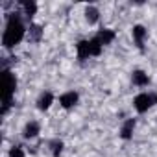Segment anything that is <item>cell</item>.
<instances>
[{
    "instance_id": "obj_1",
    "label": "cell",
    "mask_w": 157,
    "mask_h": 157,
    "mask_svg": "<svg viewBox=\"0 0 157 157\" xmlns=\"http://www.w3.org/2000/svg\"><path fill=\"white\" fill-rule=\"evenodd\" d=\"M24 24L17 15H11L8 24H6V32H4V46L11 48L15 44H19L24 39Z\"/></svg>"
},
{
    "instance_id": "obj_2",
    "label": "cell",
    "mask_w": 157,
    "mask_h": 157,
    "mask_svg": "<svg viewBox=\"0 0 157 157\" xmlns=\"http://www.w3.org/2000/svg\"><path fill=\"white\" fill-rule=\"evenodd\" d=\"M4 113L8 111L10 104H11V98H13V93H15V87H17V80L11 72H4Z\"/></svg>"
},
{
    "instance_id": "obj_3",
    "label": "cell",
    "mask_w": 157,
    "mask_h": 157,
    "mask_svg": "<svg viewBox=\"0 0 157 157\" xmlns=\"http://www.w3.org/2000/svg\"><path fill=\"white\" fill-rule=\"evenodd\" d=\"M151 105H155V104H153V96L148 94V93H140V94H137L135 100H133V107L137 109V113H146Z\"/></svg>"
},
{
    "instance_id": "obj_4",
    "label": "cell",
    "mask_w": 157,
    "mask_h": 157,
    "mask_svg": "<svg viewBox=\"0 0 157 157\" xmlns=\"http://www.w3.org/2000/svg\"><path fill=\"white\" fill-rule=\"evenodd\" d=\"M78 100H80V94L76 91H67V93H63L59 96V104H61L63 109H72L78 104Z\"/></svg>"
},
{
    "instance_id": "obj_5",
    "label": "cell",
    "mask_w": 157,
    "mask_h": 157,
    "mask_svg": "<svg viewBox=\"0 0 157 157\" xmlns=\"http://www.w3.org/2000/svg\"><path fill=\"white\" fill-rule=\"evenodd\" d=\"M131 33H133V39H135V44L142 50V48H144V41H146V37H148L146 28H144V26H140V24H137V26H133Z\"/></svg>"
},
{
    "instance_id": "obj_6",
    "label": "cell",
    "mask_w": 157,
    "mask_h": 157,
    "mask_svg": "<svg viewBox=\"0 0 157 157\" xmlns=\"http://www.w3.org/2000/svg\"><path fill=\"white\" fill-rule=\"evenodd\" d=\"M133 129H135V118H128L120 128V139L129 140L133 137Z\"/></svg>"
},
{
    "instance_id": "obj_7",
    "label": "cell",
    "mask_w": 157,
    "mask_h": 157,
    "mask_svg": "<svg viewBox=\"0 0 157 157\" xmlns=\"http://www.w3.org/2000/svg\"><path fill=\"white\" fill-rule=\"evenodd\" d=\"M52 102H54V94L52 93H43L41 96H39V100H37V109L39 111H46L50 105H52Z\"/></svg>"
},
{
    "instance_id": "obj_8",
    "label": "cell",
    "mask_w": 157,
    "mask_h": 157,
    "mask_svg": "<svg viewBox=\"0 0 157 157\" xmlns=\"http://www.w3.org/2000/svg\"><path fill=\"white\" fill-rule=\"evenodd\" d=\"M94 37L102 43V46H105V44H111V43H113V39H115V32H113V30H100Z\"/></svg>"
},
{
    "instance_id": "obj_9",
    "label": "cell",
    "mask_w": 157,
    "mask_h": 157,
    "mask_svg": "<svg viewBox=\"0 0 157 157\" xmlns=\"http://www.w3.org/2000/svg\"><path fill=\"white\" fill-rule=\"evenodd\" d=\"M41 133V126L37 124V122H28L26 126H24V131H22V135L26 137V139H33V137H37Z\"/></svg>"
},
{
    "instance_id": "obj_10",
    "label": "cell",
    "mask_w": 157,
    "mask_h": 157,
    "mask_svg": "<svg viewBox=\"0 0 157 157\" xmlns=\"http://www.w3.org/2000/svg\"><path fill=\"white\" fill-rule=\"evenodd\" d=\"M131 80H133V83H135V85L144 87V85H148L150 78H148V74H146L144 70H135V72L131 74Z\"/></svg>"
},
{
    "instance_id": "obj_11",
    "label": "cell",
    "mask_w": 157,
    "mask_h": 157,
    "mask_svg": "<svg viewBox=\"0 0 157 157\" xmlns=\"http://www.w3.org/2000/svg\"><path fill=\"white\" fill-rule=\"evenodd\" d=\"M76 50H78V57L80 59H87L91 56V44L89 41H80L76 44Z\"/></svg>"
},
{
    "instance_id": "obj_12",
    "label": "cell",
    "mask_w": 157,
    "mask_h": 157,
    "mask_svg": "<svg viewBox=\"0 0 157 157\" xmlns=\"http://www.w3.org/2000/svg\"><path fill=\"white\" fill-rule=\"evenodd\" d=\"M98 17H100V13H98V10H96L94 6H89V8L85 10V19H87L89 24H96V22H98Z\"/></svg>"
},
{
    "instance_id": "obj_13",
    "label": "cell",
    "mask_w": 157,
    "mask_h": 157,
    "mask_svg": "<svg viewBox=\"0 0 157 157\" xmlns=\"http://www.w3.org/2000/svg\"><path fill=\"white\" fill-rule=\"evenodd\" d=\"M41 37H43V28L37 24H32L30 26V39L37 43V41H41Z\"/></svg>"
},
{
    "instance_id": "obj_14",
    "label": "cell",
    "mask_w": 157,
    "mask_h": 157,
    "mask_svg": "<svg viewBox=\"0 0 157 157\" xmlns=\"http://www.w3.org/2000/svg\"><path fill=\"white\" fill-rule=\"evenodd\" d=\"M50 148H52V155L54 157H59L61 151H63V140H59V139L50 140Z\"/></svg>"
},
{
    "instance_id": "obj_15",
    "label": "cell",
    "mask_w": 157,
    "mask_h": 157,
    "mask_svg": "<svg viewBox=\"0 0 157 157\" xmlns=\"http://www.w3.org/2000/svg\"><path fill=\"white\" fill-rule=\"evenodd\" d=\"M89 44H91V56H100V52H102V43L96 39V37H93L91 41H89Z\"/></svg>"
},
{
    "instance_id": "obj_16",
    "label": "cell",
    "mask_w": 157,
    "mask_h": 157,
    "mask_svg": "<svg viewBox=\"0 0 157 157\" xmlns=\"http://www.w3.org/2000/svg\"><path fill=\"white\" fill-rule=\"evenodd\" d=\"M22 6H24V10H26V15H35V11H37V4L35 2H22Z\"/></svg>"
},
{
    "instance_id": "obj_17",
    "label": "cell",
    "mask_w": 157,
    "mask_h": 157,
    "mask_svg": "<svg viewBox=\"0 0 157 157\" xmlns=\"http://www.w3.org/2000/svg\"><path fill=\"white\" fill-rule=\"evenodd\" d=\"M10 157H24V150L21 146H13L10 150Z\"/></svg>"
}]
</instances>
